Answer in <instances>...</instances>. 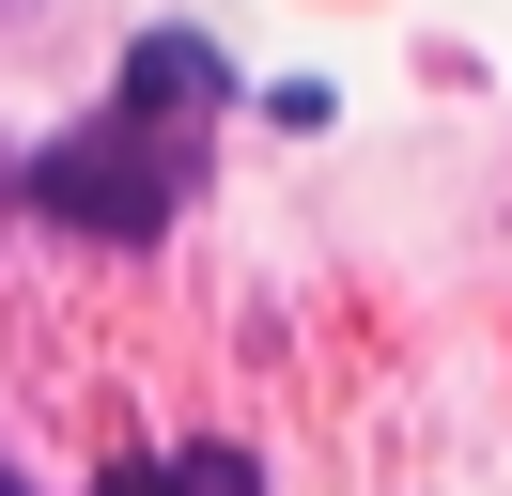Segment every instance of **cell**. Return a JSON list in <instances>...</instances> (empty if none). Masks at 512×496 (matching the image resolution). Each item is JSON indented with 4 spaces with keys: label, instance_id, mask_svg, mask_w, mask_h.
<instances>
[{
    "label": "cell",
    "instance_id": "cell-3",
    "mask_svg": "<svg viewBox=\"0 0 512 496\" xmlns=\"http://www.w3.org/2000/svg\"><path fill=\"white\" fill-rule=\"evenodd\" d=\"M156 496H264V481H249V450H187V465H156Z\"/></svg>",
    "mask_w": 512,
    "mask_h": 496
},
{
    "label": "cell",
    "instance_id": "cell-2",
    "mask_svg": "<svg viewBox=\"0 0 512 496\" xmlns=\"http://www.w3.org/2000/svg\"><path fill=\"white\" fill-rule=\"evenodd\" d=\"M187 93H218L202 47H140V62H125V109H187Z\"/></svg>",
    "mask_w": 512,
    "mask_h": 496
},
{
    "label": "cell",
    "instance_id": "cell-4",
    "mask_svg": "<svg viewBox=\"0 0 512 496\" xmlns=\"http://www.w3.org/2000/svg\"><path fill=\"white\" fill-rule=\"evenodd\" d=\"M0 496H32V481H16V465H0Z\"/></svg>",
    "mask_w": 512,
    "mask_h": 496
},
{
    "label": "cell",
    "instance_id": "cell-1",
    "mask_svg": "<svg viewBox=\"0 0 512 496\" xmlns=\"http://www.w3.org/2000/svg\"><path fill=\"white\" fill-rule=\"evenodd\" d=\"M32 202L63 217V233L140 248V233H171V202H187V140H171L156 109H109V124H78V140L32 155Z\"/></svg>",
    "mask_w": 512,
    "mask_h": 496
}]
</instances>
